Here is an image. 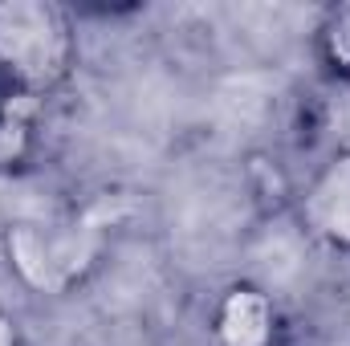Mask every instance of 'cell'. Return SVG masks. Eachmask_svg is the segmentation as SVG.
Returning a JSON list of instances; mask_svg holds the SVG:
<instances>
[{
  "instance_id": "8992f818",
  "label": "cell",
  "mask_w": 350,
  "mask_h": 346,
  "mask_svg": "<svg viewBox=\"0 0 350 346\" xmlns=\"http://www.w3.org/2000/svg\"><path fill=\"white\" fill-rule=\"evenodd\" d=\"M318 57L330 74L350 78V4H334L318 25Z\"/></svg>"
},
{
  "instance_id": "ba28073f",
  "label": "cell",
  "mask_w": 350,
  "mask_h": 346,
  "mask_svg": "<svg viewBox=\"0 0 350 346\" xmlns=\"http://www.w3.org/2000/svg\"><path fill=\"white\" fill-rule=\"evenodd\" d=\"M8 98H12V90L4 86V82H0V114H4V106H8Z\"/></svg>"
},
{
  "instance_id": "5b68a950",
  "label": "cell",
  "mask_w": 350,
  "mask_h": 346,
  "mask_svg": "<svg viewBox=\"0 0 350 346\" xmlns=\"http://www.w3.org/2000/svg\"><path fill=\"white\" fill-rule=\"evenodd\" d=\"M37 98H25V94H12L4 114H0V175L21 172L29 159H33V147H37Z\"/></svg>"
},
{
  "instance_id": "7a4b0ae2",
  "label": "cell",
  "mask_w": 350,
  "mask_h": 346,
  "mask_svg": "<svg viewBox=\"0 0 350 346\" xmlns=\"http://www.w3.org/2000/svg\"><path fill=\"white\" fill-rule=\"evenodd\" d=\"M106 249L102 224L94 220H16L4 232V257L8 269L21 277L25 289L45 297L74 293L90 273L98 269V257Z\"/></svg>"
},
{
  "instance_id": "6da1fadb",
  "label": "cell",
  "mask_w": 350,
  "mask_h": 346,
  "mask_svg": "<svg viewBox=\"0 0 350 346\" xmlns=\"http://www.w3.org/2000/svg\"><path fill=\"white\" fill-rule=\"evenodd\" d=\"M78 66V33L53 0L0 4V82L25 98H49Z\"/></svg>"
},
{
  "instance_id": "52a82bcc",
  "label": "cell",
  "mask_w": 350,
  "mask_h": 346,
  "mask_svg": "<svg viewBox=\"0 0 350 346\" xmlns=\"http://www.w3.org/2000/svg\"><path fill=\"white\" fill-rule=\"evenodd\" d=\"M0 346H21V326H16V318L4 314V310H0Z\"/></svg>"
},
{
  "instance_id": "3957f363",
  "label": "cell",
  "mask_w": 350,
  "mask_h": 346,
  "mask_svg": "<svg viewBox=\"0 0 350 346\" xmlns=\"http://www.w3.org/2000/svg\"><path fill=\"white\" fill-rule=\"evenodd\" d=\"M297 224L318 245L350 253V147L334 151L297 191Z\"/></svg>"
},
{
  "instance_id": "277c9868",
  "label": "cell",
  "mask_w": 350,
  "mask_h": 346,
  "mask_svg": "<svg viewBox=\"0 0 350 346\" xmlns=\"http://www.w3.org/2000/svg\"><path fill=\"white\" fill-rule=\"evenodd\" d=\"M212 334H216V346H281L277 302L253 281L228 285L212 310Z\"/></svg>"
}]
</instances>
